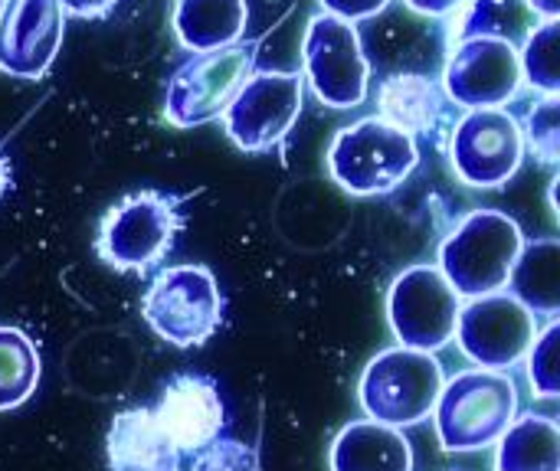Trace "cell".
Here are the masks:
<instances>
[{
    "mask_svg": "<svg viewBox=\"0 0 560 471\" xmlns=\"http://www.w3.org/2000/svg\"><path fill=\"white\" fill-rule=\"evenodd\" d=\"M515 416L518 387L512 374L486 367H469L446 377L430 413L436 443L450 456L492 449Z\"/></svg>",
    "mask_w": 560,
    "mask_h": 471,
    "instance_id": "1",
    "label": "cell"
},
{
    "mask_svg": "<svg viewBox=\"0 0 560 471\" xmlns=\"http://www.w3.org/2000/svg\"><path fill=\"white\" fill-rule=\"evenodd\" d=\"M525 233L515 216L502 210L466 213L440 243L436 269L459 298H479L509 289L512 269L522 256Z\"/></svg>",
    "mask_w": 560,
    "mask_h": 471,
    "instance_id": "2",
    "label": "cell"
},
{
    "mask_svg": "<svg viewBox=\"0 0 560 471\" xmlns=\"http://www.w3.org/2000/svg\"><path fill=\"white\" fill-rule=\"evenodd\" d=\"M184 229L180 200L161 190H138L121 197L98 220L95 256L121 275L154 272L174 249L177 233Z\"/></svg>",
    "mask_w": 560,
    "mask_h": 471,
    "instance_id": "3",
    "label": "cell"
},
{
    "mask_svg": "<svg viewBox=\"0 0 560 471\" xmlns=\"http://www.w3.org/2000/svg\"><path fill=\"white\" fill-rule=\"evenodd\" d=\"M417 138L377 115L341 128L325 154L328 177L351 197L394 193L417 170Z\"/></svg>",
    "mask_w": 560,
    "mask_h": 471,
    "instance_id": "4",
    "label": "cell"
},
{
    "mask_svg": "<svg viewBox=\"0 0 560 471\" xmlns=\"http://www.w3.org/2000/svg\"><path fill=\"white\" fill-rule=\"evenodd\" d=\"M446 370L436 354L417 348L377 351L358 377V407L368 420L410 429L430 420Z\"/></svg>",
    "mask_w": 560,
    "mask_h": 471,
    "instance_id": "5",
    "label": "cell"
},
{
    "mask_svg": "<svg viewBox=\"0 0 560 471\" xmlns=\"http://www.w3.org/2000/svg\"><path fill=\"white\" fill-rule=\"evenodd\" d=\"M223 292L217 275L200 262L161 269L141 295L144 325L171 348H203L223 325Z\"/></svg>",
    "mask_w": 560,
    "mask_h": 471,
    "instance_id": "6",
    "label": "cell"
},
{
    "mask_svg": "<svg viewBox=\"0 0 560 471\" xmlns=\"http://www.w3.org/2000/svg\"><path fill=\"white\" fill-rule=\"evenodd\" d=\"M459 305L446 275L433 262H417L390 282L384 315L397 344L436 354L453 341Z\"/></svg>",
    "mask_w": 560,
    "mask_h": 471,
    "instance_id": "7",
    "label": "cell"
},
{
    "mask_svg": "<svg viewBox=\"0 0 560 471\" xmlns=\"http://www.w3.org/2000/svg\"><path fill=\"white\" fill-rule=\"evenodd\" d=\"M302 66L315 98L328 108H358L371 89V62L351 20L315 13L302 39Z\"/></svg>",
    "mask_w": 560,
    "mask_h": 471,
    "instance_id": "8",
    "label": "cell"
},
{
    "mask_svg": "<svg viewBox=\"0 0 560 471\" xmlns=\"http://www.w3.org/2000/svg\"><path fill=\"white\" fill-rule=\"evenodd\" d=\"M538 331V315L502 289L459 305L453 341L469 364L486 370H512L525 361Z\"/></svg>",
    "mask_w": 560,
    "mask_h": 471,
    "instance_id": "9",
    "label": "cell"
},
{
    "mask_svg": "<svg viewBox=\"0 0 560 471\" xmlns=\"http://www.w3.org/2000/svg\"><path fill=\"white\" fill-rule=\"evenodd\" d=\"M256 62L253 46L233 43L223 49L194 52L187 62H180L167 82L164 92V118L167 125L187 131L200 128L223 115L236 89L249 79Z\"/></svg>",
    "mask_w": 560,
    "mask_h": 471,
    "instance_id": "10",
    "label": "cell"
},
{
    "mask_svg": "<svg viewBox=\"0 0 560 471\" xmlns=\"http://www.w3.org/2000/svg\"><path fill=\"white\" fill-rule=\"evenodd\" d=\"M522 121L509 108H469L450 134L453 174L472 190L505 187L525 161Z\"/></svg>",
    "mask_w": 560,
    "mask_h": 471,
    "instance_id": "11",
    "label": "cell"
},
{
    "mask_svg": "<svg viewBox=\"0 0 560 471\" xmlns=\"http://www.w3.org/2000/svg\"><path fill=\"white\" fill-rule=\"evenodd\" d=\"M305 85L299 72H249V79L236 89L230 105L223 108V131L226 138L246 151L262 154L285 141L292 125L302 115Z\"/></svg>",
    "mask_w": 560,
    "mask_h": 471,
    "instance_id": "12",
    "label": "cell"
},
{
    "mask_svg": "<svg viewBox=\"0 0 560 471\" xmlns=\"http://www.w3.org/2000/svg\"><path fill=\"white\" fill-rule=\"evenodd\" d=\"M443 92L463 108H505L522 92V59L515 43L495 33L463 39L446 59Z\"/></svg>",
    "mask_w": 560,
    "mask_h": 471,
    "instance_id": "13",
    "label": "cell"
},
{
    "mask_svg": "<svg viewBox=\"0 0 560 471\" xmlns=\"http://www.w3.org/2000/svg\"><path fill=\"white\" fill-rule=\"evenodd\" d=\"M62 26L59 0H7L0 10V72L43 79L62 46Z\"/></svg>",
    "mask_w": 560,
    "mask_h": 471,
    "instance_id": "14",
    "label": "cell"
},
{
    "mask_svg": "<svg viewBox=\"0 0 560 471\" xmlns=\"http://www.w3.org/2000/svg\"><path fill=\"white\" fill-rule=\"evenodd\" d=\"M151 413L180 456L200 452L226 429V407L220 387L203 374L171 377L161 387V397L151 407Z\"/></svg>",
    "mask_w": 560,
    "mask_h": 471,
    "instance_id": "15",
    "label": "cell"
},
{
    "mask_svg": "<svg viewBox=\"0 0 560 471\" xmlns=\"http://www.w3.org/2000/svg\"><path fill=\"white\" fill-rule=\"evenodd\" d=\"M180 452L148 407L118 410L105 433L108 471H180Z\"/></svg>",
    "mask_w": 560,
    "mask_h": 471,
    "instance_id": "16",
    "label": "cell"
},
{
    "mask_svg": "<svg viewBox=\"0 0 560 471\" xmlns=\"http://www.w3.org/2000/svg\"><path fill=\"white\" fill-rule=\"evenodd\" d=\"M413 446L397 426L377 420L345 423L328 446V471H413Z\"/></svg>",
    "mask_w": 560,
    "mask_h": 471,
    "instance_id": "17",
    "label": "cell"
},
{
    "mask_svg": "<svg viewBox=\"0 0 560 471\" xmlns=\"http://www.w3.org/2000/svg\"><path fill=\"white\" fill-rule=\"evenodd\" d=\"M446 92L436 79L420 72H397L377 92V118L407 134H430L446 115Z\"/></svg>",
    "mask_w": 560,
    "mask_h": 471,
    "instance_id": "18",
    "label": "cell"
},
{
    "mask_svg": "<svg viewBox=\"0 0 560 471\" xmlns=\"http://www.w3.org/2000/svg\"><path fill=\"white\" fill-rule=\"evenodd\" d=\"M249 20L246 0H174L171 26L184 49L207 52L233 46Z\"/></svg>",
    "mask_w": 560,
    "mask_h": 471,
    "instance_id": "19",
    "label": "cell"
},
{
    "mask_svg": "<svg viewBox=\"0 0 560 471\" xmlns=\"http://www.w3.org/2000/svg\"><path fill=\"white\" fill-rule=\"evenodd\" d=\"M495 471H560V426L555 416L525 413L495 443Z\"/></svg>",
    "mask_w": 560,
    "mask_h": 471,
    "instance_id": "20",
    "label": "cell"
},
{
    "mask_svg": "<svg viewBox=\"0 0 560 471\" xmlns=\"http://www.w3.org/2000/svg\"><path fill=\"white\" fill-rule=\"evenodd\" d=\"M509 285L515 289L512 295L525 302L535 315H558V285H560V259L558 239H538L525 243L522 256L512 269Z\"/></svg>",
    "mask_w": 560,
    "mask_h": 471,
    "instance_id": "21",
    "label": "cell"
},
{
    "mask_svg": "<svg viewBox=\"0 0 560 471\" xmlns=\"http://www.w3.org/2000/svg\"><path fill=\"white\" fill-rule=\"evenodd\" d=\"M43 357L36 341L13 328L0 325V413L20 410L39 387Z\"/></svg>",
    "mask_w": 560,
    "mask_h": 471,
    "instance_id": "22",
    "label": "cell"
},
{
    "mask_svg": "<svg viewBox=\"0 0 560 471\" xmlns=\"http://www.w3.org/2000/svg\"><path fill=\"white\" fill-rule=\"evenodd\" d=\"M560 26L558 20H545L535 26L525 39V49L518 52L522 59V82H528L541 95H558L560 66H558Z\"/></svg>",
    "mask_w": 560,
    "mask_h": 471,
    "instance_id": "23",
    "label": "cell"
},
{
    "mask_svg": "<svg viewBox=\"0 0 560 471\" xmlns=\"http://www.w3.org/2000/svg\"><path fill=\"white\" fill-rule=\"evenodd\" d=\"M525 370H528V384L535 390V397L541 400H555L560 393V328L558 318L548 321V328L538 331L535 344L525 354Z\"/></svg>",
    "mask_w": 560,
    "mask_h": 471,
    "instance_id": "24",
    "label": "cell"
},
{
    "mask_svg": "<svg viewBox=\"0 0 560 471\" xmlns=\"http://www.w3.org/2000/svg\"><path fill=\"white\" fill-rule=\"evenodd\" d=\"M525 148L535 151V157L548 167H555L560 157V98L558 95H545L541 102H535L525 115Z\"/></svg>",
    "mask_w": 560,
    "mask_h": 471,
    "instance_id": "25",
    "label": "cell"
},
{
    "mask_svg": "<svg viewBox=\"0 0 560 471\" xmlns=\"http://www.w3.org/2000/svg\"><path fill=\"white\" fill-rule=\"evenodd\" d=\"M190 471H262V459L256 446L243 439L217 436L210 446L194 452Z\"/></svg>",
    "mask_w": 560,
    "mask_h": 471,
    "instance_id": "26",
    "label": "cell"
},
{
    "mask_svg": "<svg viewBox=\"0 0 560 471\" xmlns=\"http://www.w3.org/2000/svg\"><path fill=\"white\" fill-rule=\"evenodd\" d=\"M325 7V13H335V16H345L351 23L358 20H368V16H377L390 0H318Z\"/></svg>",
    "mask_w": 560,
    "mask_h": 471,
    "instance_id": "27",
    "label": "cell"
},
{
    "mask_svg": "<svg viewBox=\"0 0 560 471\" xmlns=\"http://www.w3.org/2000/svg\"><path fill=\"white\" fill-rule=\"evenodd\" d=\"M118 0H59L62 13H72V16H82V20H92V16H102L115 7Z\"/></svg>",
    "mask_w": 560,
    "mask_h": 471,
    "instance_id": "28",
    "label": "cell"
},
{
    "mask_svg": "<svg viewBox=\"0 0 560 471\" xmlns=\"http://www.w3.org/2000/svg\"><path fill=\"white\" fill-rule=\"evenodd\" d=\"M404 3L423 16H450L463 7V0H404Z\"/></svg>",
    "mask_w": 560,
    "mask_h": 471,
    "instance_id": "29",
    "label": "cell"
},
{
    "mask_svg": "<svg viewBox=\"0 0 560 471\" xmlns=\"http://www.w3.org/2000/svg\"><path fill=\"white\" fill-rule=\"evenodd\" d=\"M528 10H535L541 20H558L560 13V0H525Z\"/></svg>",
    "mask_w": 560,
    "mask_h": 471,
    "instance_id": "30",
    "label": "cell"
},
{
    "mask_svg": "<svg viewBox=\"0 0 560 471\" xmlns=\"http://www.w3.org/2000/svg\"><path fill=\"white\" fill-rule=\"evenodd\" d=\"M10 184H13V170H10V161H7L3 151H0V200H3V193L10 190Z\"/></svg>",
    "mask_w": 560,
    "mask_h": 471,
    "instance_id": "31",
    "label": "cell"
},
{
    "mask_svg": "<svg viewBox=\"0 0 560 471\" xmlns=\"http://www.w3.org/2000/svg\"><path fill=\"white\" fill-rule=\"evenodd\" d=\"M3 3H7V0H0V10H3Z\"/></svg>",
    "mask_w": 560,
    "mask_h": 471,
    "instance_id": "32",
    "label": "cell"
},
{
    "mask_svg": "<svg viewBox=\"0 0 560 471\" xmlns=\"http://www.w3.org/2000/svg\"><path fill=\"white\" fill-rule=\"evenodd\" d=\"M453 471H459V469H453Z\"/></svg>",
    "mask_w": 560,
    "mask_h": 471,
    "instance_id": "33",
    "label": "cell"
}]
</instances>
